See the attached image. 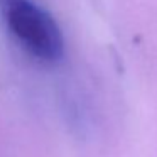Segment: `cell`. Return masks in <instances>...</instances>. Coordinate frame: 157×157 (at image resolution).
Listing matches in <instances>:
<instances>
[{
	"instance_id": "obj_1",
	"label": "cell",
	"mask_w": 157,
	"mask_h": 157,
	"mask_svg": "<svg viewBox=\"0 0 157 157\" xmlns=\"http://www.w3.org/2000/svg\"><path fill=\"white\" fill-rule=\"evenodd\" d=\"M4 21L15 41L36 59L44 63L61 59L63 32L44 9L29 0H5Z\"/></svg>"
}]
</instances>
